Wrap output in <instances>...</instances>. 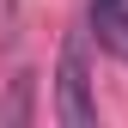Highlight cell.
Returning <instances> with one entry per match:
<instances>
[{
    "label": "cell",
    "instance_id": "obj_2",
    "mask_svg": "<svg viewBox=\"0 0 128 128\" xmlns=\"http://www.w3.org/2000/svg\"><path fill=\"white\" fill-rule=\"evenodd\" d=\"M86 24L116 61H128V0H86Z\"/></svg>",
    "mask_w": 128,
    "mask_h": 128
},
{
    "label": "cell",
    "instance_id": "obj_1",
    "mask_svg": "<svg viewBox=\"0 0 128 128\" xmlns=\"http://www.w3.org/2000/svg\"><path fill=\"white\" fill-rule=\"evenodd\" d=\"M55 116L67 128H92L98 122V98H92V67H86V37L61 43V67H55Z\"/></svg>",
    "mask_w": 128,
    "mask_h": 128
}]
</instances>
